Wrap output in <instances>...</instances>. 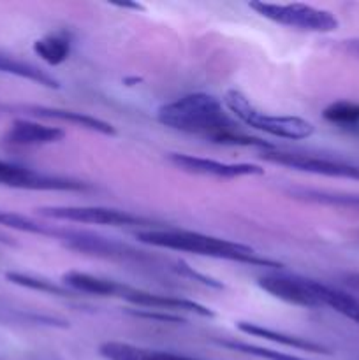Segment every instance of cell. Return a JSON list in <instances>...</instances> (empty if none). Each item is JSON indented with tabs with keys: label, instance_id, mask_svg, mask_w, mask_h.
I'll use <instances>...</instances> for the list:
<instances>
[{
	"label": "cell",
	"instance_id": "obj_1",
	"mask_svg": "<svg viewBox=\"0 0 359 360\" xmlns=\"http://www.w3.org/2000/svg\"><path fill=\"white\" fill-rule=\"evenodd\" d=\"M158 123L178 132L203 137L224 146H257L260 150H273V144L257 137L246 136L229 118L224 105L210 94H189L165 102L157 111Z\"/></svg>",
	"mask_w": 359,
	"mask_h": 360
},
{
	"label": "cell",
	"instance_id": "obj_2",
	"mask_svg": "<svg viewBox=\"0 0 359 360\" xmlns=\"http://www.w3.org/2000/svg\"><path fill=\"white\" fill-rule=\"evenodd\" d=\"M137 241L144 245L155 246V248L175 250V252L196 253L203 257H213V259L231 260V262L250 264L259 267H275L280 269L282 266L277 260L266 259L256 253L252 246L241 245V243L229 241V239L213 238V236L199 234L190 231H168V229H148V231L136 232Z\"/></svg>",
	"mask_w": 359,
	"mask_h": 360
},
{
	"label": "cell",
	"instance_id": "obj_3",
	"mask_svg": "<svg viewBox=\"0 0 359 360\" xmlns=\"http://www.w3.org/2000/svg\"><path fill=\"white\" fill-rule=\"evenodd\" d=\"M224 104L236 118L253 130H260L273 137L301 141L313 136L315 127L308 120L299 116H273L259 111L241 91L227 90L224 95Z\"/></svg>",
	"mask_w": 359,
	"mask_h": 360
},
{
	"label": "cell",
	"instance_id": "obj_4",
	"mask_svg": "<svg viewBox=\"0 0 359 360\" xmlns=\"http://www.w3.org/2000/svg\"><path fill=\"white\" fill-rule=\"evenodd\" d=\"M248 7L273 23L305 32L327 34V32L336 30L340 25L333 13L306 6V4H270L256 0V2H250Z\"/></svg>",
	"mask_w": 359,
	"mask_h": 360
},
{
	"label": "cell",
	"instance_id": "obj_5",
	"mask_svg": "<svg viewBox=\"0 0 359 360\" xmlns=\"http://www.w3.org/2000/svg\"><path fill=\"white\" fill-rule=\"evenodd\" d=\"M260 158L271 164L284 165V167L296 169L301 172H310V174L326 176V178H340V179H355L359 181V165L348 164L344 160H333V158L313 157V155L296 153V151H282L273 148V150H263Z\"/></svg>",
	"mask_w": 359,
	"mask_h": 360
},
{
	"label": "cell",
	"instance_id": "obj_6",
	"mask_svg": "<svg viewBox=\"0 0 359 360\" xmlns=\"http://www.w3.org/2000/svg\"><path fill=\"white\" fill-rule=\"evenodd\" d=\"M0 185L23 190H48V192H87L90 185L77 179L44 174L25 165L0 160Z\"/></svg>",
	"mask_w": 359,
	"mask_h": 360
},
{
	"label": "cell",
	"instance_id": "obj_7",
	"mask_svg": "<svg viewBox=\"0 0 359 360\" xmlns=\"http://www.w3.org/2000/svg\"><path fill=\"white\" fill-rule=\"evenodd\" d=\"M39 214L53 220L74 221V224L111 225V227H130V225H148L150 221L129 211L113 210L102 206H48L37 210Z\"/></svg>",
	"mask_w": 359,
	"mask_h": 360
},
{
	"label": "cell",
	"instance_id": "obj_8",
	"mask_svg": "<svg viewBox=\"0 0 359 360\" xmlns=\"http://www.w3.org/2000/svg\"><path fill=\"white\" fill-rule=\"evenodd\" d=\"M168 160L180 171L190 172V174L211 176V178L222 179H234L245 178V176H263L264 169L253 164H227V162L211 160V158L194 157V155L185 153H169Z\"/></svg>",
	"mask_w": 359,
	"mask_h": 360
},
{
	"label": "cell",
	"instance_id": "obj_9",
	"mask_svg": "<svg viewBox=\"0 0 359 360\" xmlns=\"http://www.w3.org/2000/svg\"><path fill=\"white\" fill-rule=\"evenodd\" d=\"M259 287L273 297L301 308H320V301L313 290L312 280L301 276H284V274H266L259 278Z\"/></svg>",
	"mask_w": 359,
	"mask_h": 360
},
{
	"label": "cell",
	"instance_id": "obj_10",
	"mask_svg": "<svg viewBox=\"0 0 359 360\" xmlns=\"http://www.w3.org/2000/svg\"><path fill=\"white\" fill-rule=\"evenodd\" d=\"M122 299L134 306L155 309V311H165V313L187 311L199 316H208V319H213L215 316V311H211V309L206 308V306L199 304V302H194V301H189V299H182V297H172V295L151 294V292L139 290V288H132V287H127L125 294L122 295Z\"/></svg>",
	"mask_w": 359,
	"mask_h": 360
},
{
	"label": "cell",
	"instance_id": "obj_11",
	"mask_svg": "<svg viewBox=\"0 0 359 360\" xmlns=\"http://www.w3.org/2000/svg\"><path fill=\"white\" fill-rule=\"evenodd\" d=\"M18 111L25 112L28 116H35V118L44 120H56L62 123H70L80 129L92 130V132L104 134V136H116V129L111 123L99 120L95 116L84 115V112L70 111V109H60V108H46V105H18Z\"/></svg>",
	"mask_w": 359,
	"mask_h": 360
},
{
	"label": "cell",
	"instance_id": "obj_12",
	"mask_svg": "<svg viewBox=\"0 0 359 360\" xmlns=\"http://www.w3.org/2000/svg\"><path fill=\"white\" fill-rule=\"evenodd\" d=\"M65 137V132L58 127L42 125V123L32 122V120H14L6 134V141L18 146H44V144H55Z\"/></svg>",
	"mask_w": 359,
	"mask_h": 360
},
{
	"label": "cell",
	"instance_id": "obj_13",
	"mask_svg": "<svg viewBox=\"0 0 359 360\" xmlns=\"http://www.w3.org/2000/svg\"><path fill=\"white\" fill-rule=\"evenodd\" d=\"M62 281L65 287H69L73 292H80V294H92L101 295V297H120L125 294L129 285L118 283L115 280H108V278L94 276V274L81 273V271H69L62 276Z\"/></svg>",
	"mask_w": 359,
	"mask_h": 360
},
{
	"label": "cell",
	"instance_id": "obj_14",
	"mask_svg": "<svg viewBox=\"0 0 359 360\" xmlns=\"http://www.w3.org/2000/svg\"><path fill=\"white\" fill-rule=\"evenodd\" d=\"M99 354L106 360H197L187 355L171 354V352L150 350V348L134 347L120 341H108L99 347Z\"/></svg>",
	"mask_w": 359,
	"mask_h": 360
},
{
	"label": "cell",
	"instance_id": "obj_15",
	"mask_svg": "<svg viewBox=\"0 0 359 360\" xmlns=\"http://www.w3.org/2000/svg\"><path fill=\"white\" fill-rule=\"evenodd\" d=\"M238 330H241L243 334H248V336L263 338V340L273 341V343L284 345L287 348H294V350L301 352H312V354H327L326 348L322 345H317L313 341L303 340V338L291 336V334L278 333V330L270 329V327L259 326V323L252 322H238Z\"/></svg>",
	"mask_w": 359,
	"mask_h": 360
},
{
	"label": "cell",
	"instance_id": "obj_16",
	"mask_svg": "<svg viewBox=\"0 0 359 360\" xmlns=\"http://www.w3.org/2000/svg\"><path fill=\"white\" fill-rule=\"evenodd\" d=\"M0 72L11 74V76L21 77V79L32 81V83H37L41 86L51 88V90H58L60 81L55 76H51L49 72L42 70L41 67H37L35 63L25 62V60L14 58V56L6 55V53H0Z\"/></svg>",
	"mask_w": 359,
	"mask_h": 360
},
{
	"label": "cell",
	"instance_id": "obj_17",
	"mask_svg": "<svg viewBox=\"0 0 359 360\" xmlns=\"http://www.w3.org/2000/svg\"><path fill=\"white\" fill-rule=\"evenodd\" d=\"M313 290H315L320 304L329 306V308H333L340 315L359 323V297L329 287V285L320 283V281H313Z\"/></svg>",
	"mask_w": 359,
	"mask_h": 360
},
{
	"label": "cell",
	"instance_id": "obj_18",
	"mask_svg": "<svg viewBox=\"0 0 359 360\" xmlns=\"http://www.w3.org/2000/svg\"><path fill=\"white\" fill-rule=\"evenodd\" d=\"M287 193L294 199L305 200V202L322 204V206L345 207V210L359 211V195L358 193L344 192H327V190L313 188H289Z\"/></svg>",
	"mask_w": 359,
	"mask_h": 360
},
{
	"label": "cell",
	"instance_id": "obj_19",
	"mask_svg": "<svg viewBox=\"0 0 359 360\" xmlns=\"http://www.w3.org/2000/svg\"><path fill=\"white\" fill-rule=\"evenodd\" d=\"M35 55L49 65H60L70 55V39L63 32H55L34 42Z\"/></svg>",
	"mask_w": 359,
	"mask_h": 360
},
{
	"label": "cell",
	"instance_id": "obj_20",
	"mask_svg": "<svg viewBox=\"0 0 359 360\" xmlns=\"http://www.w3.org/2000/svg\"><path fill=\"white\" fill-rule=\"evenodd\" d=\"M6 280L11 281V283L18 285V287L28 288V290L42 292V294L56 295V297H70V295H73V290H69L67 287L53 283V281L46 280V278L34 276V274L14 273V271H9V273H6Z\"/></svg>",
	"mask_w": 359,
	"mask_h": 360
},
{
	"label": "cell",
	"instance_id": "obj_21",
	"mask_svg": "<svg viewBox=\"0 0 359 360\" xmlns=\"http://www.w3.org/2000/svg\"><path fill=\"white\" fill-rule=\"evenodd\" d=\"M0 225L4 227L14 229V231L27 232V234H35V236H51V238H58L60 231H55L51 227H46V225L37 224L32 218L25 217V214L13 213V211H7L0 207Z\"/></svg>",
	"mask_w": 359,
	"mask_h": 360
},
{
	"label": "cell",
	"instance_id": "obj_22",
	"mask_svg": "<svg viewBox=\"0 0 359 360\" xmlns=\"http://www.w3.org/2000/svg\"><path fill=\"white\" fill-rule=\"evenodd\" d=\"M322 118L333 125L358 127L359 125V102L336 101L322 111Z\"/></svg>",
	"mask_w": 359,
	"mask_h": 360
},
{
	"label": "cell",
	"instance_id": "obj_23",
	"mask_svg": "<svg viewBox=\"0 0 359 360\" xmlns=\"http://www.w3.org/2000/svg\"><path fill=\"white\" fill-rule=\"evenodd\" d=\"M218 345L224 348H229V350L241 352V354L253 355V357L266 359V360H305V359L294 357V355H287V354H282V352L270 350V348L256 347V345H250V343H241V341H218Z\"/></svg>",
	"mask_w": 359,
	"mask_h": 360
},
{
	"label": "cell",
	"instance_id": "obj_24",
	"mask_svg": "<svg viewBox=\"0 0 359 360\" xmlns=\"http://www.w3.org/2000/svg\"><path fill=\"white\" fill-rule=\"evenodd\" d=\"M176 271H178V273L182 274V276H187V278H190V280L199 281V283L206 285V287L218 288V290H220V288H224V285H222L220 281H217V280H213V278L204 276V274L197 273V271H194L192 267L187 266V264L182 262V260H180V262H176Z\"/></svg>",
	"mask_w": 359,
	"mask_h": 360
},
{
	"label": "cell",
	"instance_id": "obj_25",
	"mask_svg": "<svg viewBox=\"0 0 359 360\" xmlns=\"http://www.w3.org/2000/svg\"><path fill=\"white\" fill-rule=\"evenodd\" d=\"M132 315L141 316V319L158 320V322H171V323H185L187 320L182 319L180 315H172V313L165 311H155V309H144V311H132Z\"/></svg>",
	"mask_w": 359,
	"mask_h": 360
},
{
	"label": "cell",
	"instance_id": "obj_26",
	"mask_svg": "<svg viewBox=\"0 0 359 360\" xmlns=\"http://www.w3.org/2000/svg\"><path fill=\"white\" fill-rule=\"evenodd\" d=\"M340 48L344 49L345 53H348V55H352V56H355V58H359V37L345 39V41L340 42Z\"/></svg>",
	"mask_w": 359,
	"mask_h": 360
},
{
	"label": "cell",
	"instance_id": "obj_27",
	"mask_svg": "<svg viewBox=\"0 0 359 360\" xmlns=\"http://www.w3.org/2000/svg\"><path fill=\"white\" fill-rule=\"evenodd\" d=\"M341 281L347 288H351L352 292L359 294V273H347L341 276Z\"/></svg>",
	"mask_w": 359,
	"mask_h": 360
},
{
	"label": "cell",
	"instance_id": "obj_28",
	"mask_svg": "<svg viewBox=\"0 0 359 360\" xmlns=\"http://www.w3.org/2000/svg\"><path fill=\"white\" fill-rule=\"evenodd\" d=\"M113 6L120 7V9H134V11H144V6L139 2H111Z\"/></svg>",
	"mask_w": 359,
	"mask_h": 360
},
{
	"label": "cell",
	"instance_id": "obj_29",
	"mask_svg": "<svg viewBox=\"0 0 359 360\" xmlns=\"http://www.w3.org/2000/svg\"><path fill=\"white\" fill-rule=\"evenodd\" d=\"M0 243H2V245L14 246V241H11V238H7V236H2V234H0Z\"/></svg>",
	"mask_w": 359,
	"mask_h": 360
}]
</instances>
